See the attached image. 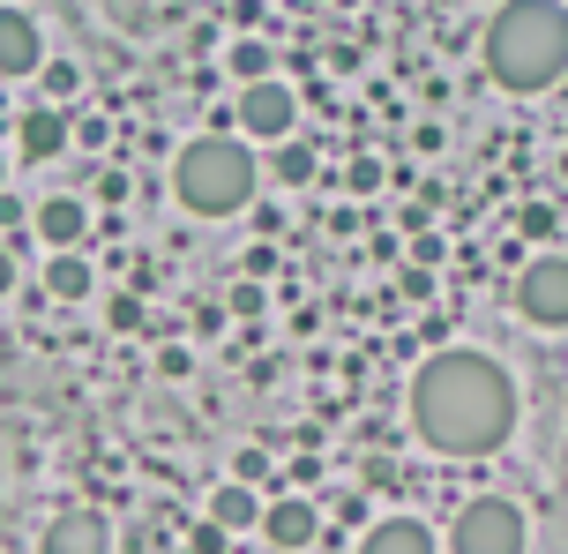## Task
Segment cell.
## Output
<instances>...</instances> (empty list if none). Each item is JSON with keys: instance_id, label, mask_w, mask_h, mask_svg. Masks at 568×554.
Masks as SVG:
<instances>
[{"instance_id": "obj_1", "label": "cell", "mask_w": 568, "mask_h": 554, "mask_svg": "<svg viewBox=\"0 0 568 554\" xmlns=\"http://www.w3.org/2000/svg\"><path fill=\"white\" fill-rule=\"evenodd\" d=\"M412 427L442 457H486L516 435V382L486 352H434L412 375Z\"/></svg>"}, {"instance_id": "obj_2", "label": "cell", "mask_w": 568, "mask_h": 554, "mask_svg": "<svg viewBox=\"0 0 568 554\" xmlns=\"http://www.w3.org/2000/svg\"><path fill=\"white\" fill-rule=\"evenodd\" d=\"M486 75L516 98L554 90L568 75V8L561 0H501L486 23Z\"/></svg>"}, {"instance_id": "obj_3", "label": "cell", "mask_w": 568, "mask_h": 554, "mask_svg": "<svg viewBox=\"0 0 568 554\" xmlns=\"http://www.w3.org/2000/svg\"><path fill=\"white\" fill-rule=\"evenodd\" d=\"M255 188H262V165L240 135H195L172 158V195L195 218H232V210L255 203Z\"/></svg>"}, {"instance_id": "obj_4", "label": "cell", "mask_w": 568, "mask_h": 554, "mask_svg": "<svg viewBox=\"0 0 568 554\" xmlns=\"http://www.w3.org/2000/svg\"><path fill=\"white\" fill-rule=\"evenodd\" d=\"M524 547H531V525H524V510L509 495L464 502L449 525V554H524Z\"/></svg>"}, {"instance_id": "obj_5", "label": "cell", "mask_w": 568, "mask_h": 554, "mask_svg": "<svg viewBox=\"0 0 568 554\" xmlns=\"http://www.w3.org/2000/svg\"><path fill=\"white\" fill-rule=\"evenodd\" d=\"M516 308H524V322H539V330H568V255L524 263V278H516Z\"/></svg>"}, {"instance_id": "obj_6", "label": "cell", "mask_w": 568, "mask_h": 554, "mask_svg": "<svg viewBox=\"0 0 568 554\" xmlns=\"http://www.w3.org/2000/svg\"><path fill=\"white\" fill-rule=\"evenodd\" d=\"M240 135H255V143H292V120H300V98L270 75V83H247L240 90Z\"/></svg>"}, {"instance_id": "obj_7", "label": "cell", "mask_w": 568, "mask_h": 554, "mask_svg": "<svg viewBox=\"0 0 568 554\" xmlns=\"http://www.w3.org/2000/svg\"><path fill=\"white\" fill-rule=\"evenodd\" d=\"M38 554H113V532H105L98 510H60L38 540Z\"/></svg>"}, {"instance_id": "obj_8", "label": "cell", "mask_w": 568, "mask_h": 554, "mask_svg": "<svg viewBox=\"0 0 568 554\" xmlns=\"http://www.w3.org/2000/svg\"><path fill=\"white\" fill-rule=\"evenodd\" d=\"M68 143H75V120L60 113V105H30V113L16 120V150H23L30 165H45V158H60Z\"/></svg>"}, {"instance_id": "obj_9", "label": "cell", "mask_w": 568, "mask_h": 554, "mask_svg": "<svg viewBox=\"0 0 568 554\" xmlns=\"http://www.w3.org/2000/svg\"><path fill=\"white\" fill-rule=\"evenodd\" d=\"M314 532H322V517H314L307 495L262 502V540H270V547H314Z\"/></svg>"}, {"instance_id": "obj_10", "label": "cell", "mask_w": 568, "mask_h": 554, "mask_svg": "<svg viewBox=\"0 0 568 554\" xmlns=\"http://www.w3.org/2000/svg\"><path fill=\"white\" fill-rule=\"evenodd\" d=\"M45 68V38L23 8H0V75H38Z\"/></svg>"}, {"instance_id": "obj_11", "label": "cell", "mask_w": 568, "mask_h": 554, "mask_svg": "<svg viewBox=\"0 0 568 554\" xmlns=\"http://www.w3.org/2000/svg\"><path fill=\"white\" fill-rule=\"evenodd\" d=\"M83 233H90V210L75 203V195H45V203H38V240H45L53 255H75Z\"/></svg>"}, {"instance_id": "obj_12", "label": "cell", "mask_w": 568, "mask_h": 554, "mask_svg": "<svg viewBox=\"0 0 568 554\" xmlns=\"http://www.w3.org/2000/svg\"><path fill=\"white\" fill-rule=\"evenodd\" d=\"M359 554H434V532L419 517H382L359 532Z\"/></svg>"}, {"instance_id": "obj_13", "label": "cell", "mask_w": 568, "mask_h": 554, "mask_svg": "<svg viewBox=\"0 0 568 554\" xmlns=\"http://www.w3.org/2000/svg\"><path fill=\"white\" fill-rule=\"evenodd\" d=\"M210 525L217 532H262V495L240 487V480H225V487L210 495Z\"/></svg>"}, {"instance_id": "obj_14", "label": "cell", "mask_w": 568, "mask_h": 554, "mask_svg": "<svg viewBox=\"0 0 568 554\" xmlns=\"http://www.w3.org/2000/svg\"><path fill=\"white\" fill-rule=\"evenodd\" d=\"M90 285H98V278H90L83 255H53V263H45V292H53V300H90Z\"/></svg>"}, {"instance_id": "obj_15", "label": "cell", "mask_w": 568, "mask_h": 554, "mask_svg": "<svg viewBox=\"0 0 568 554\" xmlns=\"http://www.w3.org/2000/svg\"><path fill=\"white\" fill-rule=\"evenodd\" d=\"M270 60H277V53H270L262 38H240V46L225 53V68L240 75V90H247V83H270Z\"/></svg>"}, {"instance_id": "obj_16", "label": "cell", "mask_w": 568, "mask_h": 554, "mask_svg": "<svg viewBox=\"0 0 568 554\" xmlns=\"http://www.w3.org/2000/svg\"><path fill=\"white\" fill-rule=\"evenodd\" d=\"M277 180L284 188H307L314 180V150L307 143H277Z\"/></svg>"}, {"instance_id": "obj_17", "label": "cell", "mask_w": 568, "mask_h": 554, "mask_svg": "<svg viewBox=\"0 0 568 554\" xmlns=\"http://www.w3.org/2000/svg\"><path fill=\"white\" fill-rule=\"evenodd\" d=\"M38 83H45V98H75V90H83V68H75V60H45V68H38Z\"/></svg>"}, {"instance_id": "obj_18", "label": "cell", "mask_w": 568, "mask_h": 554, "mask_svg": "<svg viewBox=\"0 0 568 554\" xmlns=\"http://www.w3.org/2000/svg\"><path fill=\"white\" fill-rule=\"evenodd\" d=\"M232 480H240V487H262V480H270V457H262V450H240V457H232Z\"/></svg>"}, {"instance_id": "obj_19", "label": "cell", "mask_w": 568, "mask_h": 554, "mask_svg": "<svg viewBox=\"0 0 568 554\" xmlns=\"http://www.w3.org/2000/svg\"><path fill=\"white\" fill-rule=\"evenodd\" d=\"M105 322H113V330H142V300H113Z\"/></svg>"}, {"instance_id": "obj_20", "label": "cell", "mask_w": 568, "mask_h": 554, "mask_svg": "<svg viewBox=\"0 0 568 554\" xmlns=\"http://www.w3.org/2000/svg\"><path fill=\"white\" fill-rule=\"evenodd\" d=\"M105 135H113L105 120H75V143H83V150H105Z\"/></svg>"}, {"instance_id": "obj_21", "label": "cell", "mask_w": 568, "mask_h": 554, "mask_svg": "<svg viewBox=\"0 0 568 554\" xmlns=\"http://www.w3.org/2000/svg\"><path fill=\"white\" fill-rule=\"evenodd\" d=\"M352 188H359V195H374V188H382V165H374V158H359V165H352Z\"/></svg>"}, {"instance_id": "obj_22", "label": "cell", "mask_w": 568, "mask_h": 554, "mask_svg": "<svg viewBox=\"0 0 568 554\" xmlns=\"http://www.w3.org/2000/svg\"><path fill=\"white\" fill-rule=\"evenodd\" d=\"M8 292H16V255L0 248V300H8Z\"/></svg>"}, {"instance_id": "obj_23", "label": "cell", "mask_w": 568, "mask_h": 554, "mask_svg": "<svg viewBox=\"0 0 568 554\" xmlns=\"http://www.w3.org/2000/svg\"><path fill=\"white\" fill-rule=\"evenodd\" d=\"M0 180H8V173H0Z\"/></svg>"}]
</instances>
